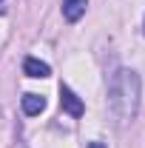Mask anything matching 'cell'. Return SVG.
<instances>
[{
	"label": "cell",
	"instance_id": "1",
	"mask_svg": "<svg viewBox=\"0 0 145 148\" xmlns=\"http://www.w3.org/2000/svg\"><path fill=\"white\" fill-rule=\"evenodd\" d=\"M108 111L120 125H128L137 117V111H140V77H137V71L120 69V71L111 74V80H108Z\"/></svg>",
	"mask_w": 145,
	"mask_h": 148
},
{
	"label": "cell",
	"instance_id": "2",
	"mask_svg": "<svg viewBox=\"0 0 145 148\" xmlns=\"http://www.w3.org/2000/svg\"><path fill=\"white\" fill-rule=\"evenodd\" d=\"M60 108L66 111V114H71V117H83V114H85L83 100H80L68 86H60Z\"/></svg>",
	"mask_w": 145,
	"mask_h": 148
},
{
	"label": "cell",
	"instance_id": "3",
	"mask_svg": "<svg viewBox=\"0 0 145 148\" xmlns=\"http://www.w3.org/2000/svg\"><path fill=\"white\" fill-rule=\"evenodd\" d=\"M85 6H88V0H63V17L68 23H77L85 14Z\"/></svg>",
	"mask_w": 145,
	"mask_h": 148
},
{
	"label": "cell",
	"instance_id": "4",
	"mask_svg": "<svg viewBox=\"0 0 145 148\" xmlns=\"http://www.w3.org/2000/svg\"><path fill=\"white\" fill-rule=\"evenodd\" d=\"M23 74H26V77H49L51 69H49V63H43V60H37V57H26V60H23Z\"/></svg>",
	"mask_w": 145,
	"mask_h": 148
},
{
	"label": "cell",
	"instance_id": "5",
	"mask_svg": "<svg viewBox=\"0 0 145 148\" xmlns=\"http://www.w3.org/2000/svg\"><path fill=\"white\" fill-rule=\"evenodd\" d=\"M20 106H23V114H29V117H34V114H40V111L46 108V100H43L40 94H26Z\"/></svg>",
	"mask_w": 145,
	"mask_h": 148
},
{
	"label": "cell",
	"instance_id": "6",
	"mask_svg": "<svg viewBox=\"0 0 145 148\" xmlns=\"http://www.w3.org/2000/svg\"><path fill=\"white\" fill-rule=\"evenodd\" d=\"M85 148H105L103 143H91V145H85Z\"/></svg>",
	"mask_w": 145,
	"mask_h": 148
}]
</instances>
